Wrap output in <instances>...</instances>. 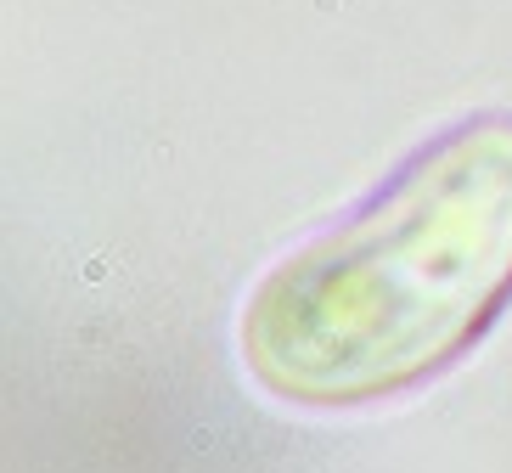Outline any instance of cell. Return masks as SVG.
Wrapping results in <instances>:
<instances>
[{"instance_id": "6da1fadb", "label": "cell", "mask_w": 512, "mask_h": 473, "mask_svg": "<svg viewBox=\"0 0 512 473\" xmlns=\"http://www.w3.org/2000/svg\"><path fill=\"white\" fill-rule=\"evenodd\" d=\"M507 299L512 113H473L265 271L242 361L276 400H383L445 372Z\"/></svg>"}]
</instances>
